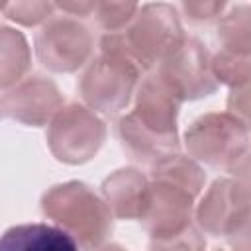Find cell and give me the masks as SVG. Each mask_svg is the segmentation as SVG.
I'll list each match as a JSON object with an SVG mask.
<instances>
[{"mask_svg": "<svg viewBox=\"0 0 251 251\" xmlns=\"http://www.w3.org/2000/svg\"><path fill=\"white\" fill-rule=\"evenodd\" d=\"M31 67V51L22 31L0 25V90L20 82Z\"/></svg>", "mask_w": 251, "mask_h": 251, "instance_id": "obj_14", "label": "cell"}, {"mask_svg": "<svg viewBox=\"0 0 251 251\" xmlns=\"http://www.w3.org/2000/svg\"><path fill=\"white\" fill-rule=\"evenodd\" d=\"M210 67L218 82H224L231 88H239L249 82L251 55L222 47L214 57H210Z\"/></svg>", "mask_w": 251, "mask_h": 251, "instance_id": "obj_15", "label": "cell"}, {"mask_svg": "<svg viewBox=\"0 0 251 251\" xmlns=\"http://www.w3.org/2000/svg\"><path fill=\"white\" fill-rule=\"evenodd\" d=\"M206 173L180 153L151 167L147 206L141 214L143 229L151 247L157 249H202L204 237L192 226L194 200L202 192Z\"/></svg>", "mask_w": 251, "mask_h": 251, "instance_id": "obj_1", "label": "cell"}, {"mask_svg": "<svg viewBox=\"0 0 251 251\" xmlns=\"http://www.w3.org/2000/svg\"><path fill=\"white\" fill-rule=\"evenodd\" d=\"M227 0H182L184 14L192 22H208L222 14Z\"/></svg>", "mask_w": 251, "mask_h": 251, "instance_id": "obj_19", "label": "cell"}, {"mask_svg": "<svg viewBox=\"0 0 251 251\" xmlns=\"http://www.w3.org/2000/svg\"><path fill=\"white\" fill-rule=\"evenodd\" d=\"M6 6H8V0H0V12H4Z\"/></svg>", "mask_w": 251, "mask_h": 251, "instance_id": "obj_22", "label": "cell"}, {"mask_svg": "<svg viewBox=\"0 0 251 251\" xmlns=\"http://www.w3.org/2000/svg\"><path fill=\"white\" fill-rule=\"evenodd\" d=\"M78 243L59 226L20 224L0 237V251H73Z\"/></svg>", "mask_w": 251, "mask_h": 251, "instance_id": "obj_13", "label": "cell"}, {"mask_svg": "<svg viewBox=\"0 0 251 251\" xmlns=\"http://www.w3.org/2000/svg\"><path fill=\"white\" fill-rule=\"evenodd\" d=\"M196 226L214 237L235 239L249 233V182L247 176L218 178L196 208Z\"/></svg>", "mask_w": 251, "mask_h": 251, "instance_id": "obj_8", "label": "cell"}, {"mask_svg": "<svg viewBox=\"0 0 251 251\" xmlns=\"http://www.w3.org/2000/svg\"><path fill=\"white\" fill-rule=\"evenodd\" d=\"M94 39L86 25L71 18L49 20L35 35V55L51 73H75L92 55Z\"/></svg>", "mask_w": 251, "mask_h": 251, "instance_id": "obj_10", "label": "cell"}, {"mask_svg": "<svg viewBox=\"0 0 251 251\" xmlns=\"http://www.w3.org/2000/svg\"><path fill=\"white\" fill-rule=\"evenodd\" d=\"M53 6V0H8L4 12L8 20L25 27H33L51 18Z\"/></svg>", "mask_w": 251, "mask_h": 251, "instance_id": "obj_18", "label": "cell"}, {"mask_svg": "<svg viewBox=\"0 0 251 251\" xmlns=\"http://www.w3.org/2000/svg\"><path fill=\"white\" fill-rule=\"evenodd\" d=\"M141 69L114 43L106 33L100 41V55L86 67L78 80V92L84 104L104 116H116L127 108Z\"/></svg>", "mask_w": 251, "mask_h": 251, "instance_id": "obj_5", "label": "cell"}, {"mask_svg": "<svg viewBox=\"0 0 251 251\" xmlns=\"http://www.w3.org/2000/svg\"><path fill=\"white\" fill-rule=\"evenodd\" d=\"M100 0H53V4L63 10L69 16H78V18H86L90 16Z\"/></svg>", "mask_w": 251, "mask_h": 251, "instance_id": "obj_20", "label": "cell"}, {"mask_svg": "<svg viewBox=\"0 0 251 251\" xmlns=\"http://www.w3.org/2000/svg\"><path fill=\"white\" fill-rule=\"evenodd\" d=\"M188 155L212 169L247 176L249 126L229 112H212L196 118L186 133Z\"/></svg>", "mask_w": 251, "mask_h": 251, "instance_id": "obj_4", "label": "cell"}, {"mask_svg": "<svg viewBox=\"0 0 251 251\" xmlns=\"http://www.w3.org/2000/svg\"><path fill=\"white\" fill-rule=\"evenodd\" d=\"M227 112L247 122V84L239 88H231V94L227 98Z\"/></svg>", "mask_w": 251, "mask_h": 251, "instance_id": "obj_21", "label": "cell"}, {"mask_svg": "<svg viewBox=\"0 0 251 251\" xmlns=\"http://www.w3.org/2000/svg\"><path fill=\"white\" fill-rule=\"evenodd\" d=\"M41 212L86 249L102 247L114 229V214L104 198L80 180L51 186L41 196Z\"/></svg>", "mask_w": 251, "mask_h": 251, "instance_id": "obj_3", "label": "cell"}, {"mask_svg": "<svg viewBox=\"0 0 251 251\" xmlns=\"http://www.w3.org/2000/svg\"><path fill=\"white\" fill-rule=\"evenodd\" d=\"M133 94L135 108L120 120L118 135L133 161L153 167L180 149L176 116L182 100L157 73L147 75Z\"/></svg>", "mask_w": 251, "mask_h": 251, "instance_id": "obj_2", "label": "cell"}, {"mask_svg": "<svg viewBox=\"0 0 251 251\" xmlns=\"http://www.w3.org/2000/svg\"><path fill=\"white\" fill-rule=\"evenodd\" d=\"M110 35L141 71L159 65L184 39L176 10L163 2L145 4L122 31Z\"/></svg>", "mask_w": 251, "mask_h": 251, "instance_id": "obj_6", "label": "cell"}, {"mask_svg": "<svg viewBox=\"0 0 251 251\" xmlns=\"http://www.w3.org/2000/svg\"><path fill=\"white\" fill-rule=\"evenodd\" d=\"M157 75L184 102L210 96L218 80L210 67V53L196 37H186L159 63Z\"/></svg>", "mask_w": 251, "mask_h": 251, "instance_id": "obj_9", "label": "cell"}, {"mask_svg": "<svg viewBox=\"0 0 251 251\" xmlns=\"http://www.w3.org/2000/svg\"><path fill=\"white\" fill-rule=\"evenodd\" d=\"M61 106V90L53 80L41 75L22 78L0 96V114L31 127L49 124Z\"/></svg>", "mask_w": 251, "mask_h": 251, "instance_id": "obj_11", "label": "cell"}, {"mask_svg": "<svg viewBox=\"0 0 251 251\" xmlns=\"http://www.w3.org/2000/svg\"><path fill=\"white\" fill-rule=\"evenodd\" d=\"M102 198L110 212L120 220H139L149 196V178L133 167L114 171L104 178Z\"/></svg>", "mask_w": 251, "mask_h": 251, "instance_id": "obj_12", "label": "cell"}, {"mask_svg": "<svg viewBox=\"0 0 251 251\" xmlns=\"http://www.w3.org/2000/svg\"><path fill=\"white\" fill-rule=\"evenodd\" d=\"M104 141L106 124L94 110L76 102L61 106L47 127L49 151L65 165L88 163L98 155Z\"/></svg>", "mask_w": 251, "mask_h": 251, "instance_id": "obj_7", "label": "cell"}, {"mask_svg": "<svg viewBox=\"0 0 251 251\" xmlns=\"http://www.w3.org/2000/svg\"><path fill=\"white\" fill-rule=\"evenodd\" d=\"M218 39L222 41L224 49L251 53V24L247 4H239L226 14L218 27Z\"/></svg>", "mask_w": 251, "mask_h": 251, "instance_id": "obj_16", "label": "cell"}, {"mask_svg": "<svg viewBox=\"0 0 251 251\" xmlns=\"http://www.w3.org/2000/svg\"><path fill=\"white\" fill-rule=\"evenodd\" d=\"M139 0H100L96 6V22L108 33L122 31L137 12Z\"/></svg>", "mask_w": 251, "mask_h": 251, "instance_id": "obj_17", "label": "cell"}]
</instances>
